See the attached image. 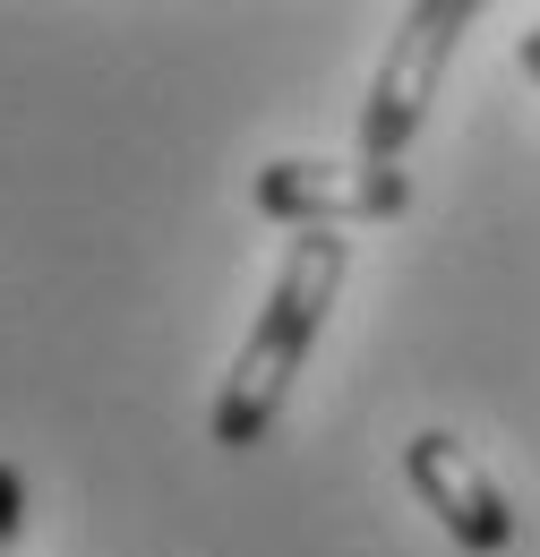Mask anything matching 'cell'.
<instances>
[{
    "label": "cell",
    "mask_w": 540,
    "mask_h": 557,
    "mask_svg": "<svg viewBox=\"0 0 540 557\" xmlns=\"http://www.w3.org/2000/svg\"><path fill=\"white\" fill-rule=\"evenodd\" d=\"M258 214L292 232H352V223H395L412 207V181L360 154H283L258 172Z\"/></svg>",
    "instance_id": "3"
},
{
    "label": "cell",
    "mask_w": 540,
    "mask_h": 557,
    "mask_svg": "<svg viewBox=\"0 0 540 557\" xmlns=\"http://www.w3.org/2000/svg\"><path fill=\"white\" fill-rule=\"evenodd\" d=\"M404 481H412V497L446 523L455 549H472V557L515 549V506H506V488L489 481V463H480L455 429H420V437H412L404 446Z\"/></svg>",
    "instance_id": "4"
},
{
    "label": "cell",
    "mask_w": 540,
    "mask_h": 557,
    "mask_svg": "<svg viewBox=\"0 0 540 557\" xmlns=\"http://www.w3.org/2000/svg\"><path fill=\"white\" fill-rule=\"evenodd\" d=\"M343 267H352V240H343V232H292L283 275H274V292L258 300V326L241 335V360H232V377H223V395H214V420H206L223 455H249L274 420H283L292 377L309 369V351L327 335Z\"/></svg>",
    "instance_id": "1"
},
{
    "label": "cell",
    "mask_w": 540,
    "mask_h": 557,
    "mask_svg": "<svg viewBox=\"0 0 540 557\" xmlns=\"http://www.w3.org/2000/svg\"><path fill=\"white\" fill-rule=\"evenodd\" d=\"M472 17H480L472 0H420V9H404L395 44L378 52L369 103H360V163L404 172V146L420 138V121H429V103H438V86H446V61L464 52Z\"/></svg>",
    "instance_id": "2"
},
{
    "label": "cell",
    "mask_w": 540,
    "mask_h": 557,
    "mask_svg": "<svg viewBox=\"0 0 540 557\" xmlns=\"http://www.w3.org/2000/svg\"><path fill=\"white\" fill-rule=\"evenodd\" d=\"M515 61H524V70L540 77V26H532V35H524V44H515Z\"/></svg>",
    "instance_id": "6"
},
{
    "label": "cell",
    "mask_w": 540,
    "mask_h": 557,
    "mask_svg": "<svg viewBox=\"0 0 540 557\" xmlns=\"http://www.w3.org/2000/svg\"><path fill=\"white\" fill-rule=\"evenodd\" d=\"M17 532H26V481L17 463H0V557H17Z\"/></svg>",
    "instance_id": "5"
}]
</instances>
